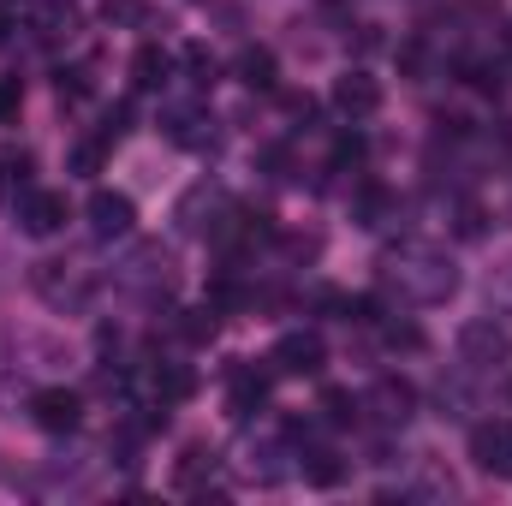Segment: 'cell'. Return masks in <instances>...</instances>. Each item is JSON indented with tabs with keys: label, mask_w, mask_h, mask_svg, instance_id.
Wrapping results in <instances>:
<instances>
[{
	"label": "cell",
	"mask_w": 512,
	"mask_h": 506,
	"mask_svg": "<svg viewBox=\"0 0 512 506\" xmlns=\"http://www.w3.org/2000/svg\"><path fill=\"white\" fill-rule=\"evenodd\" d=\"M411 268L399 274V298H411V304H441L453 286H459V274H453V262H441V256L429 251H411L405 256Z\"/></svg>",
	"instance_id": "cell-1"
},
{
	"label": "cell",
	"mask_w": 512,
	"mask_h": 506,
	"mask_svg": "<svg viewBox=\"0 0 512 506\" xmlns=\"http://www.w3.org/2000/svg\"><path fill=\"white\" fill-rule=\"evenodd\" d=\"M507 352H512L507 328H495V322H465L459 328V358L471 370H495V364H507Z\"/></svg>",
	"instance_id": "cell-2"
},
{
	"label": "cell",
	"mask_w": 512,
	"mask_h": 506,
	"mask_svg": "<svg viewBox=\"0 0 512 506\" xmlns=\"http://www.w3.org/2000/svg\"><path fill=\"white\" fill-rule=\"evenodd\" d=\"M322 358H328V352H322L316 334H286L268 364H274V376H322Z\"/></svg>",
	"instance_id": "cell-3"
},
{
	"label": "cell",
	"mask_w": 512,
	"mask_h": 506,
	"mask_svg": "<svg viewBox=\"0 0 512 506\" xmlns=\"http://www.w3.org/2000/svg\"><path fill=\"white\" fill-rule=\"evenodd\" d=\"M60 221H66V197H60V191H24V203H18V227H24L30 239L60 233Z\"/></svg>",
	"instance_id": "cell-4"
},
{
	"label": "cell",
	"mask_w": 512,
	"mask_h": 506,
	"mask_svg": "<svg viewBox=\"0 0 512 506\" xmlns=\"http://www.w3.org/2000/svg\"><path fill=\"white\" fill-rule=\"evenodd\" d=\"M30 417H36V429H48V435H72V429H78V393L42 387V393L30 399Z\"/></svg>",
	"instance_id": "cell-5"
},
{
	"label": "cell",
	"mask_w": 512,
	"mask_h": 506,
	"mask_svg": "<svg viewBox=\"0 0 512 506\" xmlns=\"http://www.w3.org/2000/svg\"><path fill=\"white\" fill-rule=\"evenodd\" d=\"M471 459L495 477H512V423H483L471 429Z\"/></svg>",
	"instance_id": "cell-6"
},
{
	"label": "cell",
	"mask_w": 512,
	"mask_h": 506,
	"mask_svg": "<svg viewBox=\"0 0 512 506\" xmlns=\"http://www.w3.org/2000/svg\"><path fill=\"white\" fill-rule=\"evenodd\" d=\"M334 108H340L346 120H370V114L382 108V84H376L370 72H346V78L334 84Z\"/></svg>",
	"instance_id": "cell-7"
},
{
	"label": "cell",
	"mask_w": 512,
	"mask_h": 506,
	"mask_svg": "<svg viewBox=\"0 0 512 506\" xmlns=\"http://www.w3.org/2000/svg\"><path fill=\"white\" fill-rule=\"evenodd\" d=\"M131 221H137L131 197H120V191H96V197H90V233H96V239H126Z\"/></svg>",
	"instance_id": "cell-8"
},
{
	"label": "cell",
	"mask_w": 512,
	"mask_h": 506,
	"mask_svg": "<svg viewBox=\"0 0 512 506\" xmlns=\"http://www.w3.org/2000/svg\"><path fill=\"white\" fill-rule=\"evenodd\" d=\"M382 423H405L411 411H417V387L411 381H399V376H382L376 387H370V399H364Z\"/></svg>",
	"instance_id": "cell-9"
},
{
	"label": "cell",
	"mask_w": 512,
	"mask_h": 506,
	"mask_svg": "<svg viewBox=\"0 0 512 506\" xmlns=\"http://www.w3.org/2000/svg\"><path fill=\"white\" fill-rule=\"evenodd\" d=\"M298 471H304L310 489H334V483H346V459L328 453V447H310V453L298 459Z\"/></svg>",
	"instance_id": "cell-10"
},
{
	"label": "cell",
	"mask_w": 512,
	"mask_h": 506,
	"mask_svg": "<svg viewBox=\"0 0 512 506\" xmlns=\"http://www.w3.org/2000/svg\"><path fill=\"white\" fill-rule=\"evenodd\" d=\"M268 381H274V370H251V364L233 370V411H239V417H251L256 405L268 399Z\"/></svg>",
	"instance_id": "cell-11"
},
{
	"label": "cell",
	"mask_w": 512,
	"mask_h": 506,
	"mask_svg": "<svg viewBox=\"0 0 512 506\" xmlns=\"http://www.w3.org/2000/svg\"><path fill=\"white\" fill-rule=\"evenodd\" d=\"M131 84H137V90H161V84H167V54H161L155 42L131 54Z\"/></svg>",
	"instance_id": "cell-12"
},
{
	"label": "cell",
	"mask_w": 512,
	"mask_h": 506,
	"mask_svg": "<svg viewBox=\"0 0 512 506\" xmlns=\"http://www.w3.org/2000/svg\"><path fill=\"white\" fill-rule=\"evenodd\" d=\"M233 72H239V84H251V90H274V54H268V48H245Z\"/></svg>",
	"instance_id": "cell-13"
},
{
	"label": "cell",
	"mask_w": 512,
	"mask_h": 506,
	"mask_svg": "<svg viewBox=\"0 0 512 506\" xmlns=\"http://www.w3.org/2000/svg\"><path fill=\"white\" fill-rule=\"evenodd\" d=\"M155 393H161V405H179V399L197 393V376H191L185 364H161V370H155Z\"/></svg>",
	"instance_id": "cell-14"
},
{
	"label": "cell",
	"mask_w": 512,
	"mask_h": 506,
	"mask_svg": "<svg viewBox=\"0 0 512 506\" xmlns=\"http://www.w3.org/2000/svg\"><path fill=\"white\" fill-rule=\"evenodd\" d=\"M12 191H30V155L24 149L0 155V203H12Z\"/></svg>",
	"instance_id": "cell-15"
},
{
	"label": "cell",
	"mask_w": 512,
	"mask_h": 506,
	"mask_svg": "<svg viewBox=\"0 0 512 506\" xmlns=\"http://www.w3.org/2000/svg\"><path fill=\"white\" fill-rule=\"evenodd\" d=\"M358 411H364V405H358V399H352L346 387H328V393H322V417H328L334 429H346V423H358Z\"/></svg>",
	"instance_id": "cell-16"
},
{
	"label": "cell",
	"mask_w": 512,
	"mask_h": 506,
	"mask_svg": "<svg viewBox=\"0 0 512 506\" xmlns=\"http://www.w3.org/2000/svg\"><path fill=\"white\" fill-rule=\"evenodd\" d=\"M203 471H215V453H209V447H185V459H179L173 483H179V489H197V483H203Z\"/></svg>",
	"instance_id": "cell-17"
},
{
	"label": "cell",
	"mask_w": 512,
	"mask_h": 506,
	"mask_svg": "<svg viewBox=\"0 0 512 506\" xmlns=\"http://www.w3.org/2000/svg\"><path fill=\"white\" fill-rule=\"evenodd\" d=\"M215 328H221V322H215V304H203V310H185V322H179V334H185L191 346H209V340H215Z\"/></svg>",
	"instance_id": "cell-18"
},
{
	"label": "cell",
	"mask_w": 512,
	"mask_h": 506,
	"mask_svg": "<svg viewBox=\"0 0 512 506\" xmlns=\"http://www.w3.org/2000/svg\"><path fill=\"white\" fill-rule=\"evenodd\" d=\"M185 66H191V84H215L221 78V60L209 48H185Z\"/></svg>",
	"instance_id": "cell-19"
},
{
	"label": "cell",
	"mask_w": 512,
	"mask_h": 506,
	"mask_svg": "<svg viewBox=\"0 0 512 506\" xmlns=\"http://www.w3.org/2000/svg\"><path fill=\"white\" fill-rule=\"evenodd\" d=\"M382 209H387V191L382 185H364V191H358V221H364V227H382Z\"/></svg>",
	"instance_id": "cell-20"
},
{
	"label": "cell",
	"mask_w": 512,
	"mask_h": 506,
	"mask_svg": "<svg viewBox=\"0 0 512 506\" xmlns=\"http://www.w3.org/2000/svg\"><path fill=\"white\" fill-rule=\"evenodd\" d=\"M387 346L393 352H423V328L417 322H387Z\"/></svg>",
	"instance_id": "cell-21"
},
{
	"label": "cell",
	"mask_w": 512,
	"mask_h": 506,
	"mask_svg": "<svg viewBox=\"0 0 512 506\" xmlns=\"http://www.w3.org/2000/svg\"><path fill=\"white\" fill-rule=\"evenodd\" d=\"M131 131V102H120V108H108V120H102V143H114V137H126Z\"/></svg>",
	"instance_id": "cell-22"
},
{
	"label": "cell",
	"mask_w": 512,
	"mask_h": 506,
	"mask_svg": "<svg viewBox=\"0 0 512 506\" xmlns=\"http://www.w3.org/2000/svg\"><path fill=\"white\" fill-rule=\"evenodd\" d=\"M459 239H483V209L477 203H459Z\"/></svg>",
	"instance_id": "cell-23"
},
{
	"label": "cell",
	"mask_w": 512,
	"mask_h": 506,
	"mask_svg": "<svg viewBox=\"0 0 512 506\" xmlns=\"http://www.w3.org/2000/svg\"><path fill=\"white\" fill-rule=\"evenodd\" d=\"M72 167H78V173H96V167H102V143H78V149H72Z\"/></svg>",
	"instance_id": "cell-24"
},
{
	"label": "cell",
	"mask_w": 512,
	"mask_h": 506,
	"mask_svg": "<svg viewBox=\"0 0 512 506\" xmlns=\"http://www.w3.org/2000/svg\"><path fill=\"white\" fill-rule=\"evenodd\" d=\"M18 108H24V90H18V78H6L0 84V120H12Z\"/></svg>",
	"instance_id": "cell-25"
},
{
	"label": "cell",
	"mask_w": 512,
	"mask_h": 506,
	"mask_svg": "<svg viewBox=\"0 0 512 506\" xmlns=\"http://www.w3.org/2000/svg\"><path fill=\"white\" fill-rule=\"evenodd\" d=\"M358 155H364V143H358V137H340V143H334V161H340V167H346V161H358Z\"/></svg>",
	"instance_id": "cell-26"
},
{
	"label": "cell",
	"mask_w": 512,
	"mask_h": 506,
	"mask_svg": "<svg viewBox=\"0 0 512 506\" xmlns=\"http://www.w3.org/2000/svg\"><path fill=\"white\" fill-rule=\"evenodd\" d=\"M376 42H382V36H376V24H358V54H370Z\"/></svg>",
	"instance_id": "cell-27"
},
{
	"label": "cell",
	"mask_w": 512,
	"mask_h": 506,
	"mask_svg": "<svg viewBox=\"0 0 512 506\" xmlns=\"http://www.w3.org/2000/svg\"><path fill=\"white\" fill-rule=\"evenodd\" d=\"M6 36H12V12L0 6V48H6Z\"/></svg>",
	"instance_id": "cell-28"
}]
</instances>
